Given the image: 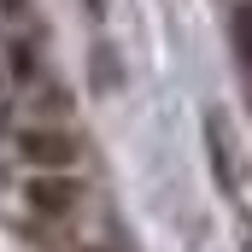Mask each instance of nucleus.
<instances>
[{"label":"nucleus","mask_w":252,"mask_h":252,"mask_svg":"<svg viewBox=\"0 0 252 252\" xmlns=\"http://www.w3.org/2000/svg\"><path fill=\"white\" fill-rule=\"evenodd\" d=\"M24 205L47 223H64L76 205H82V182H70V170H35L24 182Z\"/></svg>","instance_id":"f03ea898"},{"label":"nucleus","mask_w":252,"mask_h":252,"mask_svg":"<svg viewBox=\"0 0 252 252\" xmlns=\"http://www.w3.org/2000/svg\"><path fill=\"white\" fill-rule=\"evenodd\" d=\"M12 147H18V158H24L30 170H70V164L82 158V141L64 124H30V129H18Z\"/></svg>","instance_id":"f257e3e1"},{"label":"nucleus","mask_w":252,"mask_h":252,"mask_svg":"<svg viewBox=\"0 0 252 252\" xmlns=\"http://www.w3.org/2000/svg\"><path fill=\"white\" fill-rule=\"evenodd\" d=\"M6 6H24V0H6Z\"/></svg>","instance_id":"39448f33"},{"label":"nucleus","mask_w":252,"mask_h":252,"mask_svg":"<svg viewBox=\"0 0 252 252\" xmlns=\"http://www.w3.org/2000/svg\"><path fill=\"white\" fill-rule=\"evenodd\" d=\"M229 35H235V53H241V64L252 70V0H241V6H235V18H229Z\"/></svg>","instance_id":"20e7f679"},{"label":"nucleus","mask_w":252,"mask_h":252,"mask_svg":"<svg viewBox=\"0 0 252 252\" xmlns=\"http://www.w3.org/2000/svg\"><path fill=\"white\" fill-rule=\"evenodd\" d=\"M6 64H12V82L18 88L41 82V47H35V35H12L6 41Z\"/></svg>","instance_id":"7ed1b4c3"}]
</instances>
